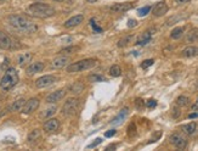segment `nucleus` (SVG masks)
I'll list each match as a JSON object with an SVG mask.
<instances>
[{"mask_svg":"<svg viewBox=\"0 0 198 151\" xmlns=\"http://www.w3.org/2000/svg\"><path fill=\"white\" fill-rule=\"evenodd\" d=\"M7 22L11 27L18 31V32H22V33H35L38 31V26L32 22L30 20H28L26 16H22V15H11L7 17Z\"/></svg>","mask_w":198,"mask_h":151,"instance_id":"1","label":"nucleus"},{"mask_svg":"<svg viewBox=\"0 0 198 151\" xmlns=\"http://www.w3.org/2000/svg\"><path fill=\"white\" fill-rule=\"evenodd\" d=\"M28 12L38 18H47L56 14L55 9L44 2H34L28 6Z\"/></svg>","mask_w":198,"mask_h":151,"instance_id":"2","label":"nucleus"},{"mask_svg":"<svg viewBox=\"0 0 198 151\" xmlns=\"http://www.w3.org/2000/svg\"><path fill=\"white\" fill-rule=\"evenodd\" d=\"M18 83V74H17V71L12 67L6 69L5 74L2 76V78L0 79V88L5 92L12 89L15 85Z\"/></svg>","mask_w":198,"mask_h":151,"instance_id":"3","label":"nucleus"},{"mask_svg":"<svg viewBox=\"0 0 198 151\" xmlns=\"http://www.w3.org/2000/svg\"><path fill=\"white\" fill-rule=\"evenodd\" d=\"M97 66V61L94 59H85V60H80L77 61L74 64H71L67 66V72L68 73H77V72H82V71H86V69H91Z\"/></svg>","mask_w":198,"mask_h":151,"instance_id":"4","label":"nucleus"},{"mask_svg":"<svg viewBox=\"0 0 198 151\" xmlns=\"http://www.w3.org/2000/svg\"><path fill=\"white\" fill-rule=\"evenodd\" d=\"M78 106H79V100L78 97H68L66 101H65V105L62 106V111L61 113L66 117H71L73 116L77 110H78Z\"/></svg>","mask_w":198,"mask_h":151,"instance_id":"5","label":"nucleus"},{"mask_svg":"<svg viewBox=\"0 0 198 151\" xmlns=\"http://www.w3.org/2000/svg\"><path fill=\"white\" fill-rule=\"evenodd\" d=\"M17 48H18L17 41H15L6 33H4L2 31H0V49H4V50H15Z\"/></svg>","mask_w":198,"mask_h":151,"instance_id":"6","label":"nucleus"},{"mask_svg":"<svg viewBox=\"0 0 198 151\" xmlns=\"http://www.w3.org/2000/svg\"><path fill=\"white\" fill-rule=\"evenodd\" d=\"M169 141L170 144H173L176 149H179V150H185L186 148H187V140H186V138L182 135V134H180V133H174V134H171L169 138Z\"/></svg>","mask_w":198,"mask_h":151,"instance_id":"7","label":"nucleus"},{"mask_svg":"<svg viewBox=\"0 0 198 151\" xmlns=\"http://www.w3.org/2000/svg\"><path fill=\"white\" fill-rule=\"evenodd\" d=\"M39 105H40L39 99L32 97V99H29L28 101H26V104H25V106H23V109H22V112H23L25 115H29V113H32V112L38 110Z\"/></svg>","mask_w":198,"mask_h":151,"instance_id":"8","label":"nucleus"},{"mask_svg":"<svg viewBox=\"0 0 198 151\" xmlns=\"http://www.w3.org/2000/svg\"><path fill=\"white\" fill-rule=\"evenodd\" d=\"M56 82V78L54 76H43L40 78H38L35 81V87L38 89H44V88H47L50 85H52L54 83Z\"/></svg>","mask_w":198,"mask_h":151,"instance_id":"9","label":"nucleus"},{"mask_svg":"<svg viewBox=\"0 0 198 151\" xmlns=\"http://www.w3.org/2000/svg\"><path fill=\"white\" fill-rule=\"evenodd\" d=\"M65 95H66V90L65 89H58V90H56V92H54V93H51V94H49V95L46 96L45 101L47 104H56L58 101H61L65 97Z\"/></svg>","mask_w":198,"mask_h":151,"instance_id":"10","label":"nucleus"},{"mask_svg":"<svg viewBox=\"0 0 198 151\" xmlns=\"http://www.w3.org/2000/svg\"><path fill=\"white\" fill-rule=\"evenodd\" d=\"M58 128H60V121H58L57 118H51V117H50V118L44 123V130H45V133H49V134L57 132Z\"/></svg>","mask_w":198,"mask_h":151,"instance_id":"11","label":"nucleus"},{"mask_svg":"<svg viewBox=\"0 0 198 151\" xmlns=\"http://www.w3.org/2000/svg\"><path fill=\"white\" fill-rule=\"evenodd\" d=\"M131 7H133L131 2H118V4H113L110 7V11L113 14H122V12L129 11Z\"/></svg>","mask_w":198,"mask_h":151,"instance_id":"12","label":"nucleus"},{"mask_svg":"<svg viewBox=\"0 0 198 151\" xmlns=\"http://www.w3.org/2000/svg\"><path fill=\"white\" fill-rule=\"evenodd\" d=\"M70 57L68 56H57L55 57L54 60H52V62H51V67L55 69H58V68H63L68 62H70Z\"/></svg>","mask_w":198,"mask_h":151,"instance_id":"13","label":"nucleus"},{"mask_svg":"<svg viewBox=\"0 0 198 151\" xmlns=\"http://www.w3.org/2000/svg\"><path fill=\"white\" fill-rule=\"evenodd\" d=\"M83 21H84V15H82V14L75 15V16H73V17H71L70 20H67V21L65 22V27L66 28L77 27V26H79L80 23H83Z\"/></svg>","mask_w":198,"mask_h":151,"instance_id":"14","label":"nucleus"},{"mask_svg":"<svg viewBox=\"0 0 198 151\" xmlns=\"http://www.w3.org/2000/svg\"><path fill=\"white\" fill-rule=\"evenodd\" d=\"M152 12H153V15L156 17H160V16L165 15L168 12V5H167V2L165 1L157 2L156 5H155V7H153V10H152Z\"/></svg>","mask_w":198,"mask_h":151,"instance_id":"15","label":"nucleus"},{"mask_svg":"<svg viewBox=\"0 0 198 151\" xmlns=\"http://www.w3.org/2000/svg\"><path fill=\"white\" fill-rule=\"evenodd\" d=\"M43 69H44V64H43L42 61H37V62L30 64L28 67L26 68V72H27V74L32 76V74H35V73L42 72Z\"/></svg>","mask_w":198,"mask_h":151,"instance_id":"16","label":"nucleus"},{"mask_svg":"<svg viewBox=\"0 0 198 151\" xmlns=\"http://www.w3.org/2000/svg\"><path fill=\"white\" fill-rule=\"evenodd\" d=\"M32 57H33V55H32L30 53H25V54L18 55V57H17V64H18V66H21V67L26 66L28 62L32 61Z\"/></svg>","mask_w":198,"mask_h":151,"instance_id":"17","label":"nucleus"},{"mask_svg":"<svg viewBox=\"0 0 198 151\" xmlns=\"http://www.w3.org/2000/svg\"><path fill=\"white\" fill-rule=\"evenodd\" d=\"M40 137H42V130L38 129V128H35V129H33V130L29 132L28 137H27V140H28L29 144H33V143L38 141V140L40 139Z\"/></svg>","mask_w":198,"mask_h":151,"instance_id":"18","label":"nucleus"},{"mask_svg":"<svg viewBox=\"0 0 198 151\" xmlns=\"http://www.w3.org/2000/svg\"><path fill=\"white\" fill-rule=\"evenodd\" d=\"M186 43H197L198 41V28H192L191 31H188V33L185 37Z\"/></svg>","mask_w":198,"mask_h":151,"instance_id":"19","label":"nucleus"},{"mask_svg":"<svg viewBox=\"0 0 198 151\" xmlns=\"http://www.w3.org/2000/svg\"><path fill=\"white\" fill-rule=\"evenodd\" d=\"M184 57H195L198 55V46H187L181 51Z\"/></svg>","mask_w":198,"mask_h":151,"instance_id":"20","label":"nucleus"},{"mask_svg":"<svg viewBox=\"0 0 198 151\" xmlns=\"http://www.w3.org/2000/svg\"><path fill=\"white\" fill-rule=\"evenodd\" d=\"M151 38H152V33L147 31V32L142 33L141 35L139 37V39H137V41H136V44H137V45H146L147 43H150Z\"/></svg>","mask_w":198,"mask_h":151,"instance_id":"21","label":"nucleus"},{"mask_svg":"<svg viewBox=\"0 0 198 151\" xmlns=\"http://www.w3.org/2000/svg\"><path fill=\"white\" fill-rule=\"evenodd\" d=\"M196 129H197V124L195 123V122H191V123H187L185 124V125H182V132H184L185 134H187V135L195 134Z\"/></svg>","mask_w":198,"mask_h":151,"instance_id":"22","label":"nucleus"},{"mask_svg":"<svg viewBox=\"0 0 198 151\" xmlns=\"http://www.w3.org/2000/svg\"><path fill=\"white\" fill-rule=\"evenodd\" d=\"M56 110H57L56 105H52V106H50V107L45 109V110L42 111V113H40V118H43V120H45V118H50L52 115H55Z\"/></svg>","mask_w":198,"mask_h":151,"instance_id":"23","label":"nucleus"},{"mask_svg":"<svg viewBox=\"0 0 198 151\" xmlns=\"http://www.w3.org/2000/svg\"><path fill=\"white\" fill-rule=\"evenodd\" d=\"M134 39H135V35H133V34H130V35H125V37H123L122 39H119V40H118L117 45H118L119 48H124V46H128L130 43H133Z\"/></svg>","mask_w":198,"mask_h":151,"instance_id":"24","label":"nucleus"},{"mask_svg":"<svg viewBox=\"0 0 198 151\" xmlns=\"http://www.w3.org/2000/svg\"><path fill=\"white\" fill-rule=\"evenodd\" d=\"M128 113H129V109H128V107H124L123 110L120 111V113H119L113 121H112V124H120L122 123V121L128 116Z\"/></svg>","mask_w":198,"mask_h":151,"instance_id":"25","label":"nucleus"},{"mask_svg":"<svg viewBox=\"0 0 198 151\" xmlns=\"http://www.w3.org/2000/svg\"><path fill=\"white\" fill-rule=\"evenodd\" d=\"M182 35H184V28L182 27H175L171 31V33H170L171 39H175V40L180 39Z\"/></svg>","mask_w":198,"mask_h":151,"instance_id":"26","label":"nucleus"},{"mask_svg":"<svg viewBox=\"0 0 198 151\" xmlns=\"http://www.w3.org/2000/svg\"><path fill=\"white\" fill-rule=\"evenodd\" d=\"M25 104H26V100H25V99H17L14 104H12V106H11V111H14V112H16V111H22Z\"/></svg>","mask_w":198,"mask_h":151,"instance_id":"27","label":"nucleus"},{"mask_svg":"<svg viewBox=\"0 0 198 151\" xmlns=\"http://www.w3.org/2000/svg\"><path fill=\"white\" fill-rule=\"evenodd\" d=\"M190 104V99L185 95H180L178 99H176V105L180 106V107H184V106H187Z\"/></svg>","mask_w":198,"mask_h":151,"instance_id":"28","label":"nucleus"},{"mask_svg":"<svg viewBox=\"0 0 198 151\" xmlns=\"http://www.w3.org/2000/svg\"><path fill=\"white\" fill-rule=\"evenodd\" d=\"M110 74L112 77H119L122 74V68L118 66V65H113L111 68H110Z\"/></svg>","mask_w":198,"mask_h":151,"instance_id":"29","label":"nucleus"},{"mask_svg":"<svg viewBox=\"0 0 198 151\" xmlns=\"http://www.w3.org/2000/svg\"><path fill=\"white\" fill-rule=\"evenodd\" d=\"M83 84L82 83H75L73 87L71 88L72 93H75V94H79V93H82V90H83Z\"/></svg>","mask_w":198,"mask_h":151,"instance_id":"30","label":"nucleus"},{"mask_svg":"<svg viewBox=\"0 0 198 151\" xmlns=\"http://www.w3.org/2000/svg\"><path fill=\"white\" fill-rule=\"evenodd\" d=\"M150 11H151V6H145V7H142L137 11V14H139V16L142 17V16H146Z\"/></svg>","mask_w":198,"mask_h":151,"instance_id":"31","label":"nucleus"},{"mask_svg":"<svg viewBox=\"0 0 198 151\" xmlns=\"http://www.w3.org/2000/svg\"><path fill=\"white\" fill-rule=\"evenodd\" d=\"M153 62H155V61H153L152 59H150V60H145V61L141 64V67L142 68H147V67L152 66V65H153Z\"/></svg>","mask_w":198,"mask_h":151,"instance_id":"32","label":"nucleus"},{"mask_svg":"<svg viewBox=\"0 0 198 151\" xmlns=\"http://www.w3.org/2000/svg\"><path fill=\"white\" fill-rule=\"evenodd\" d=\"M135 106H136V109H137V110H142V109H143V106H145L143 100H141V99H136V100H135Z\"/></svg>","mask_w":198,"mask_h":151,"instance_id":"33","label":"nucleus"},{"mask_svg":"<svg viewBox=\"0 0 198 151\" xmlns=\"http://www.w3.org/2000/svg\"><path fill=\"white\" fill-rule=\"evenodd\" d=\"M146 106H147V107H156L157 101L156 100H153V99H151V100H148V101L146 102Z\"/></svg>","mask_w":198,"mask_h":151,"instance_id":"34","label":"nucleus"},{"mask_svg":"<svg viewBox=\"0 0 198 151\" xmlns=\"http://www.w3.org/2000/svg\"><path fill=\"white\" fill-rule=\"evenodd\" d=\"M136 26H137V21L136 20H129L128 21V27L129 28L136 27Z\"/></svg>","mask_w":198,"mask_h":151,"instance_id":"35","label":"nucleus"},{"mask_svg":"<svg viewBox=\"0 0 198 151\" xmlns=\"http://www.w3.org/2000/svg\"><path fill=\"white\" fill-rule=\"evenodd\" d=\"M90 23H91V26H92V28H94V29H95V31H96L97 33H101V32H102V29H101L100 27H97V26H96V23H95V20H91V21H90Z\"/></svg>","mask_w":198,"mask_h":151,"instance_id":"36","label":"nucleus"},{"mask_svg":"<svg viewBox=\"0 0 198 151\" xmlns=\"http://www.w3.org/2000/svg\"><path fill=\"white\" fill-rule=\"evenodd\" d=\"M101 141H102V139H101V138H97V139H96V141L91 143V144H90L88 148H95V146H97L99 144H101Z\"/></svg>","mask_w":198,"mask_h":151,"instance_id":"37","label":"nucleus"},{"mask_svg":"<svg viewBox=\"0 0 198 151\" xmlns=\"http://www.w3.org/2000/svg\"><path fill=\"white\" fill-rule=\"evenodd\" d=\"M89 79H90V81H92V82H94V81H99V82H102V81H103V78H102V77H100V76H90V77H89Z\"/></svg>","mask_w":198,"mask_h":151,"instance_id":"38","label":"nucleus"},{"mask_svg":"<svg viewBox=\"0 0 198 151\" xmlns=\"http://www.w3.org/2000/svg\"><path fill=\"white\" fill-rule=\"evenodd\" d=\"M115 133H117V130L111 129V130H108V132H106V133H105V137H106V138H111V137H113Z\"/></svg>","mask_w":198,"mask_h":151,"instance_id":"39","label":"nucleus"},{"mask_svg":"<svg viewBox=\"0 0 198 151\" xmlns=\"http://www.w3.org/2000/svg\"><path fill=\"white\" fill-rule=\"evenodd\" d=\"M179 116H180V111H179V109H178V107H174V109H173V117L178 118Z\"/></svg>","mask_w":198,"mask_h":151,"instance_id":"40","label":"nucleus"},{"mask_svg":"<svg viewBox=\"0 0 198 151\" xmlns=\"http://www.w3.org/2000/svg\"><path fill=\"white\" fill-rule=\"evenodd\" d=\"M188 1H191V0H175L176 4H186V2H188Z\"/></svg>","mask_w":198,"mask_h":151,"instance_id":"41","label":"nucleus"},{"mask_svg":"<svg viewBox=\"0 0 198 151\" xmlns=\"http://www.w3.org/2000/svg\"><path fill=\"white\" fill-rule=\"evenodd\" d=\"M198 117V113H191L188 115V118H197Z\"/></svg>","mask_w":198,"mask_h":151,"instance_id":"42","label":"nucleus"},{"mask_svg":"<svg viewBox=\"0 0 198 151\" xmlns=\"http://www.w3.org/2000/svg\"><path fill=\"white\" fill-rule=\"evenodd\" d=\"M192 110H195V111H198V100L195 102V105L192 106Z\"/></svg>","mask_w":198,"mask_h":151,"instance_id":"43","label":"nucleus"},{"mask_svg":"<svg viewBox=\"0 0 198 151\" xmlns=\"http://www.w3.org/2000/svg\"><path fill=\"white\" fill-rule=\"evenodd\" d=\"M110 149H115V146H114V145H110V146H108V148H107L106 150L108 151V150H110Z\"/></svg>","mask_w":198,"mask_h":151,"instance_id":"44","label":"nucleus"},{"mask_svg":"<svg viewBox=\"0 0 198 151\" xmlns=\"http://www.w3.org/2000/svg\"><path fill=\"white\" fill-rule=\"evenodd\" d=\"M86 1H88V2H90V4H94V2H96L97 0H86Z\"/></svg>","mask_w":198,"mask_h":151,"instance_id":"45","label":"nucleus"},{"mask_svg":"<svg viewBox=\"0 0 198 151\" xmlns=\"http://www.w3.org/2000/svg\"><path fill=\"white\" fill-rule=\"evenodd\" d=\"M54 1H57V2H61V1H65V0H54Z\"/></svg>","mask_w":198,"mask_h":151,"instance_id":"46","label":"nucleus"},{"mask_svg":"<svg viewBox=\"0 0 198 151\" xmlns=\"http://www.w3.org/2000/svg\"><path fill=\"white\" fill-rule=\"evenodd\" d=\"M197 74H198V69H197Z\"/></svg>","mask_w":198,"mask_h":151,"instance_id":"47","label":"nucleus"}]
</instances>
